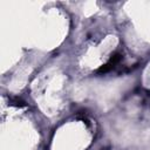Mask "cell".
<instances>
[{
    "mask_svg": "<svg viewBox=\"0 0 150 150\" xmlns=\"http://www.w3.org/2000/svg\"><path fill=\"white\" fill-rule=\"evenodd\" d=\"M121 60H122V55L118 54V53H115L114 55H111L110 60H109L104 66H102V67L98 69V73H107V71L111 70Z\"/></svg>",
    "mask_w": 150,
    "mask_h": 150,
    "instance_id": "cell-1",
    "label": "cell"
}]
</instances>
